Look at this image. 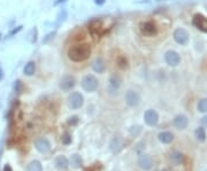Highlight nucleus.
Segmentation results:
<instances>
[{
	"label": "nucleus",
	"instance_id": "21",
	"mask_svg": "<svg viewBox=\"0 0 207 171\" xmlns=\"http://www.w3.org/2000/svg\"><path fill=\"white\" fill-rule=\"evenodd\" d=\"M170 160H171V162H173V164H176V165H177V164H181L183 161L182 153H179V152H174L170 156Z\"/></svg>",
	"mask_w": 207,
	"mask_h": 171
},
{
	"label": "nucleus",
	"instance_id": "34",
	"mask_svg": "<svg viewBox=\"0 0 207 171\" xmlns=\"http://www.w3.org/2000/svg\"><path fill=\"white\" fill-rule=\"evenodd\" d=\"M67 0H55L54 1V6H58V5H60V4H63V2H66Z\"/></svg>",
	"mask_w": 207,
	"mask_h": 171
},
{
	"label": "nucleus",
	"instance_id": "27",
	"mask_svg": "<svg viewBox=\"0 0 207 171\" xmlns=\"http://www.w3.org/2000/svg\"><path fill=\"white\" fill-rule=\"evenodd\" d=\"M61 140H62V143L65 144V145H69V144L71 143V137H70V135L69 133H63V136H62V138H61Z\"/></svg>",
	"mask_w": 207,
	"mask_h": 171
},
{
	"label": "nucleus",
	"instance_id": "7",
	"mask_svg": "<svg viewBox=\"0 0 207 171\" xmlns=\"http://www.w3.org/2000/svg\"><path fill=\"white\" fill-rule=\"evenodd\" d=\"M165 61H166L167 65H170V67H176L181 62V56H179V54L177 52L170 49V51H167L166 54H165Z\"/></svg>",
	"mask_w": 207,
	"mask_h": 171
},
{
	"label": "nucleus",
	"instance_id": "6",
	"mask_svg": "<svg viewBox=\"0 0 207 171\" xmlns=\"http://www.w3.org/2000/svg\"><path fill=\"white\" fill-rule=\"evenodd\" d=\"M174 40L179 45H187L189 41V32L185 29H176L174 31Z\"/></svg>",
	"mask_w": 207,
	"mask_h": 171
},
{
	"label": "nucleus",
	"instance_id": "13",
	"mask_svg": "<svg viewBox=\"0 0 207 171\" xmlns=\"http://www.w3.org/2000/svg\"><path fill=\"white\" fill-rule=\"evenodd\" d=\"M35 146L38 151L41 152V153H47V152L51 151V144L47 139L45 138H41L36 140V143H35Z\"/></svg>",
	"mask_w": 207,
	"mask_h": 171
},
{
	"label": "nucleus",
	"instance_id": "36",
	"mask_svg": "<svg viewBox=\"0 0 207 171\" xmlns=\"http://www.w3.org/2000/svg\"><path fill=\"white\" fill-rule=\"evenodd\" d=\"M157 1H163V0H157Z\"/></svg>",
	"mask_w": 207,
	"mask_h": 171
},
{
	"label": "nucleus",
	"instance_id": "23",
	"mask_svg": "<svg viewBox=\"0 0 207 171\" xmlns=\"http://www.w3.org/2000/svg\"><path fill=\"white\" fill-rule=\"evenodd\" d=\"M28 171H43V167L38 161H32L28 165Z\"/></svg>",
	"mask_w": 207,
	"mask_h": 171
},
{
	"label": "nucleus",
	"instance_id": "24",
	"mask_svg": "<svg viewBox=\"0 0 207 171\" xmlns=\"http://www.w3.org/2000/svg\"><path fill=\"white\" fill-rule=\"evenodd\" d=\"M70 163H71V165L74 168H80L82 164V159L81 156H78L77 154H74L71 156V159H70Z\"/></svg>",
	"mask_w": 207,
	"mask_h": 171
},
{
	"label": "nucleus",
	"instance_id": "19",
	"mask_svg": "<svg viewBox=\"0 0 207 171\" xmlns=\"http://www.w3.org/2000/svg\"><path fill=\"white\" fill-rule=\"evenodd\" d=\"M67 10L66 9H61L60 12L58 13V16H57V21H55V28H59L63 22L67 19Z\"/></svg>",
	"mask_w": 207,
	"mask_h": 171
},
{
	"label": "nucleus",
	"instance_id": "3",
	"mask_svg": "<svg viewBox=\"0 0 207 171\" xmlns=\"http://www.w3.org/2000/svg\"><path fill=\"white\" fill-rule=\"evenodd\" d=\"M139 30H140L143 36H146V37H153L158 33V27H157L154 22H152V21H146V22L140 23Z\"/></svg>",
	"mask_w": 207,
	"mask_h": 171
},
{
	"label": "nucleus",
	"instance_id": "4",
	"mask_svg": "<svg viewBox=\"0 0 207 171\" xmlns=\"http://www.w3.org/2000/svg\"><path fill=\"white\" fill-rule=\"evenodd\" d=\"M84 103V98L81 93L74 92L68 97V106L71 109H80Z\"/></svg>",
	"mask_w": 207,
	"mask_h": 171
},
{
	"label": "nucleus",
	"instance_id": "9",
	"mask_svg": "<svg viewBox=\"0 0 207 171\" xmlns=\"http://www.w3.org/2000/svg\"><path fill=\"white\" fill-rule=\"evenodd\" d=\"M144 119H145V123L150 126H154L158 124L159 122V115L158 113L153 109H149L145 111L144 114Z\"/></svg>",
	"mask_w": 207,
	"mask_h": 171
},
{
	"label": "nucleus",
	"instance_id": "32",
	"mask_svg": "<svg viewBox=\"0 0 207 171\" xmlns=\"http://www.w3.org/2000/svg\"><path fill=\"white\" fill-rule=\"evenodd\" d=\"M201 124H203L205 127H207V115H206V116H204V117L201 118Z\"/></svg>",
	"mask_w": 207,
	"mask_h": 171
},
{
	"label": "nucleus",
	"instance_id": "2",
	"mask_svg": "<svg viewBox=\"0 0 207 171\" xmlns=\"http://www.w3.org/2000/svg\"><path fill=\"white\" fill-rule=\"evenodd\" d=\"M98 79L93 75H86L82 79V87L86 91V92H93L98 89Z\"/></svg>",
	"mask_w": 207,
	"mask_h": 171
},
{
	"label": "nucleus",
	"instance_id": "22",
	"mask_svg": "<svg viewBox=\"0 0 207 171\" xmlns=\"http://www.w3.org/2000/svg\"><path fill=\"white\" fill-rule=\"evenodd\" d=\"M195 135H196V138L198 139L199 141H205V140H206V132H205V130H204L203 127H198V129L196 130Z\"/></svg>",
	"mask_w": 207,
	"mask_h": 171
},
{
	"label": "nucleus",
	"instance_id": "26",
	"mask_svg": "<svg viewBox=\"0 0 207 171\" xmlns=\"http://www.w3.org/2000/svg\"><path fill=\"white\" fill-rule=\"evenodd\" d=\"M140 132H142V126H139V125L132 126V127L130 129V135L132 136V137H137V136H139Z\"/></svg>",
	"mask_w": 207,
	"mask_h": 171
},
{
	"label": "nucleus",
	"instance_id": "31",
	"mask_svg": "<svg viewBox=\"0 0 207 171\" xmlns=\"http://www.w3.org/2000/svg\"><path fill=\"white\" fill-rule=\"evenodd\" d=\"M105 2H106V0H94V4L98 5V6H102Z\"/></svg>",
	"mask_w": 207,
	"mask_h": 171
},
{
	"label": "nucleus",
	"instance_id": "35",
	"mask_svg": "<svg viewBox=\"0 0 207 171\" xmlns=\"http://www.w3.org/2000/svg\"><path fill=\"white\" fill-rule=\"evenodd\" d=\"M4 171H12V168L9 167V165H6L4 169Z\"/></svg>",
	"mask_w": 207,
	"mask_h": 171
},
{
	"label": "nucleus",
	"instance_id": "20",
	"mask_svg": "<svg viewBox=\"0 0 207 171\" xmlns=\"http://www.w3.org/2000/svg\"><path fill=\"white\" fill-rule=\"evenodd\" d=\"M122 146H123V143H122V140L120 138H115L110 143V149L113 152H119L122 148Z\"/></svg>",
	"mask_w": 207,
	"mask_h": 171
},
{
	"label": "nucleus",
	"instance_id": "30",
	"mask_svg": "<svg viewBox=\"0 0 207 171\" xmlns=\"http://www.w3.org/2000/svg\"><path fill=\"white\" fill-rule=\"evenodd\" d=\"M21 30H22V27H17V29H14L12 32L9 33V36H13V35H15V33H17L19 31H21Z\"/></svg>",
	"mask_w": 207,
	"mask_h": 171
},
{
	"label": "nucleus",
	"instance_id": "12",
	"mask_svg": "<svg viewBox=\"0 0 207 171\" xmlns=\"http://www.w3.org/2000/svg\"><path fill=\"white\" fill-rule=\"evenodd\" d=\"M92 69L98 73H104L106 70V63L101 56H97L92 62Z\"/></svg>",
	"mask_w": 207,
	"mask_h": 171
},
{
	"label": "nucleus",
	"instance_id": "16",
	"mask_svg": "<svg viewBox=\"0 0 207 171\" xmlns=\"http://www.w3.org/2000/svg\"><path fill=\"white\" fill-rule=\"evenodd\" d=\"M159 140L163 144H170L173 140H174V135L171 132H168V131H163V132H160L158 136Z\"/></svg>",
	"mask_w": 207,
	"mask_h": 171
},
{
	"label": "nucleus",
	"instance_id": "28",
	"mask_svg": "<svg viewBox=\"0 0 207 171\" xmlns=\"http://www.w3.org/2000/svg\"><path fill=\"white\" fill-rule=\"evenodd\" d=\"M54 36H55V32L53 31V32H50V33H47L46 36L44 37V39H43V44H46V43H49L51 39H53L54 38Z\"/></svg>",
	"mask_w": 207,
	"mask_h": 171
},
{
	"label": "nucleus",
	"instance_id": "8",
	"mask_svg": "<svg viewBox=\"0 0 207 171\" xmlns=\"http://www.w3.org/2000/svg\"><path fill=\"white\" fill-rule=\"evenodd\" d=\"M76 85V79L71 75H65L60 79V89L63 91H70Z\"/></svg>",
	"mask_w": 207,
	"mask_h": 171
},
{
	"label": "nucleus",
	"instance_id": "25",
	"mask_svg": "<svg viewBox=\"0 0 207 171\" xmlns=\"http://www.w3.org/2000/svg\"><path fill=\"white\" fill-rule=\"evenodd\" d=\"M198 110L200 113H207V99H203L198 102Z\"/></svg>",
	"mask_w": 207,
	"mask_h": 171
},
{
	"label": "nucleus",
	"instance_id": "15",
	"mask_svg": "<svg viewBox=\"0 0 207 171\" xmlns=\"http://www.w3.org/2000/svg\"><path fill=\"white\" fill-rule=\"evenodd\" d=\"M174 126L176 129H179V130H184L185 127L188 126V118L187 116H184V115H179V116H176L174 119V122H173Z\"/></svg>",
	"mask_w": 207,
	"mask_h": 171
},
{
	"label": "nucleus",
	"instance_id": "1",
	"mask_svg": "<svg viewBox=\"0 0 207 171\" xmlns=\"http://www.w3.org/2000/svg\"><path fill=\"white\" fill-rule=\"evenodd\" d=\"M91 54V48L86 44H77L71 46L68 49V56L75 62H81L86 60Z\"/></svg>",
	"mask_w": 207,
	"mask_h": 171
},
{
	"label": "nucleus",
	"instance_id": "17",
	"mask_svg": "<svg viewBox=\"0 0 207 171\" xmlns=\"http://www.w3.org/2000/svg\"><path fill=\"white\" fill-rule=\"evenodd\" d=\"M69 163H68V160L66 159L65 156H59L57 160H55V167L57 169L59 170H66L67 168H68Z\"/></svg>",
	"mask_w": 207,
	"mask_h": 171
},
{
	"label": "nucleus",
	"instance_id": "29",
	"mask_svg": "<svg viewBox=\"0 0 207 171\" xmlns=\"http://www.w3.org/2000/svg\"><path fill=\"white\" fill-rule=\"evenodd\" d=\"M97 167H91V168H88L85 171H99L100 170V167H98V164H96Z\"/></svg>",
	"mask_w": 207,
	"mask_h": 171
},
{
	"label": "nucleus",
	"instance_id": "10",
	"mask_svg": "<svg viewBox=\"0 0 207 171\" xmlns=\"http://www.w3.org/2000/svg\"><path fill=\"white\" fill-rule=\"evenodd\" d=\"M124 99H126L127 105L130 107L138 106V105H139V101H140V98H139L138 93L136 92V91H132V90H130L127 92Z\"/></svg>",
	"mask_w": 207,
	"mask_h": 171
},
{
	"label": "nucleus",
	"instance_id": "33",
	"mask_svg": "<svg viewBox=\"0 0 207 171\" xmlns=\"http://www.w3.org/2000/svg\"><path fill=\"white\" fill-rule=\"evenodd\" d=\"M4 69H2V67L0 65V81H2L4 79Z\"/></svg>",
	"mask_w": 207,
	"mask_h": 171
},
{
	"label": "nucleus",
	"instance_id": "37",
	"mask_svg": "<svg viewBox=\"0 0 207 171\" xmlns=\"http://www.w3.org/2000/svg\"><path fill=\"white\" fill-rule=\"evenodd\" d=\"M0 37H1V35H0Z\"/></svg>",
	"mask_w": 207,
	"mask_h": 171
},
{
	"label": "nucleus",
	"instance_id": "14",
	"mask_svg": "<svg viewBox=\"0 0 207 171\" xmlns=\"http://www.w3.org/2000/svg\"><path fill=\"white\" fill-rule=\"evenodd\" d=\"M138 165L143 170H150L151 168H152V165H153V161H152V159H151L150 156L143 155L138 160Z\"/></svg>",
	"mask_w": 207,
	"mask_h": 171
},
{
	"label": "nucleus",
	"instance_id": "18",
	"mask_svg": "<svg viewBox=\"0 0 207 171\" xmlns=\"http://www.w3.org/2000/svg\"><path fill=\"white\" fill-rule=\"evenodd\" d=\"M36 71V63L33 61H29L27 65H25L24 69H23V73L27 76H32L33 73Z\"/></svg>",
	"mask_w": 207,
	"mask_h": 171
},
{
	"label": "nucleus",
	"instance_id": "5",
	"mask_svg": "<svg viewBox=\"0 0 207 171\" xmlns=\"http://www.w3.org/2000/svg\"><path fill=\"white\" fill-rule=\"evenodd\" d=\"M192 24L198 30L207 33V17L204 16L203 14H196L192 19Z\"/></svg>",
	"mask_w": 207,
	"mask_h": 171
},
{
	"label": "nucleus",
	"instance_id": "11",
	"mask_svg": "<svg viewBox=\"0 0 207 171\" xmlns=\"http://www.w3.org/2000/svg\"><path fill=\"white\" fill-rule=\"evenodd\" d=\"M121 77L119 76L118 73H114L110 77V84H108V91H110V93L114 94L116 91L120 89V86H121Z\"/></svg>",
	"mask_w": 207,
	"mask_h": 171
}]
</instances>
